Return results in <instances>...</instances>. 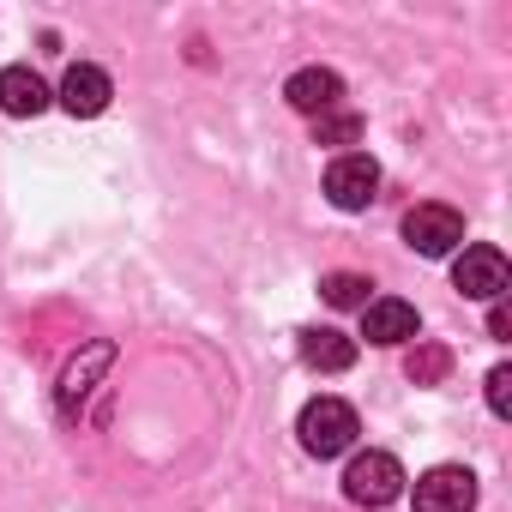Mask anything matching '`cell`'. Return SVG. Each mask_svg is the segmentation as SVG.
<instances>
[{
    "mask_svg": "<svg viewBox=\"0 0 512 512\" xmlns=\"http://www.w3.org/2000/svg\"><path fill=\"white\" fill-rule=\"evenodd\" d=\"M356 139H362V115H350V109H332L314 121V145H356Z\"/></svg>",
    "mask_w": 512,
    "mask_h": 512,
    "instance_id": "14",
    "label": "cell"
},
{
    "mask_svg": "<svg viewBox=\"0 0 512 512\" xmlns=\"http://www.w3.org/2000/svg\"><path fill=\"white\" fill-rule=\"evenodd\" d=\"M488 410H494V416H512V368H506V362L488 374Z\"/></svg>",
    "mask_w": 512,
    "mask_h": 512,
    "instance_id": "15",
    "label": "cell"
},
{
    "mask_svg": "<svg viewBox=\"0 0 512 512\" xmlns=\"http://www.w3.org/2000/svg\"><path fill=\"white\" fill-rule=\"evenodd\" d=\"M374 193H380V163H374L368 151L332 157V169H326V199H332L338 211H368Z\"/></svg>",
    "mask_w": 512,
    "mask_h": 512,
    "instance_id": "3",
    "label": "cell"
},
{
    "mask_svg": "<svg viewBox=\"0 0 512 512\" xmlns=\"http://www.w3.org/2000/svg\"><path fill=\"white\" fill-rule=\"evenodd\" d=\"M488 338H500V344L512 338V308H506V296H500V302L488 308Z\"/></svg>",
    "mask_w": 512,
    "mask_h": 512,
    "instance_id": "16",
    "label": "cell"
},
{
    "mask_svg": "<svg viewBox=\"0 0 512 512\" xmlns=\"http://www.w3.org/2000/svg\"><path fill=\"white\" fill-rule=\"evenodd\" d=\"M296 434H302V446H308L314 458H338V452H350V446H356L362 422H356V410H350L344 398H314V404L302 410Z\"/></svg>",
    "mask_w": 512,
    "mask_h": 512,
    "instance_id": "1",
    "label": "cell"
},
{
    "mask_svg": "<svg viewBox=\"0 0 512 512\" xmlns=\"http://www.w3.org/2000/svg\"><path fill=\"white\" fill-rule=\"evenodd\" d=\"M404 464L392 458V452H356L350 458V470H344V494L356 500V506H392L398 494H404Z\"/></svg>",
    "mask_w": 512,
    "mask_h": 512,
    "instance_id": "2",
    "label": "cell"
},
{
    "mask_svg": "<svg viewBox=\"0 0 512 512\" xmlns=\"http://www.w3.org/2000/svg\"><path fill=\"white\" fill-rule=\"evenodd\" d=\"M302 362L320 368V374H344V368L356 362V338H344V332H332V326H308V332H302Z\"/></svg>",
    "mask_w": 512,
    "mask_h": 512,
    "instance_id": "10",
    "label": "cell"
},
{
    "mask_svg": "<svg viewBox=\"0 0 512 512\" xmlns=\"http://www.w3.org/2000/svg\"><path fill=\"white\" fill-rule=\"evenodd\" d=\"M404 374H410L416 386H440V380L452 374V350H446V344H416L410 362H404Z\"/></svg>",
    "mask_w": 512,
    "mask_h": 512,
    "instance_id": "12",
    "label": "cell"
},
{
    "mask_svg": "<svg viewBox=\"0 0 512 512\" xmlns=\"http://www.w3.org/2000/svg\"><path fill=\"white\" fill-rule=\"evenodd\" d=\"M476 506V476L458 464H440L416 476V512H470Z\"/></svg>",
    "mask_w": 512,
    "mask_h": 512,
    "instance_id": "6",
    "label": "cell"
},
{
    "mask_svg": "<svg viewBox=\"0 0 512 512\" xmlns=\"http://www.w3.org/2000/svg\"><path fill=\"white\" fill-rule=\"evenodd\" d=\"M404 241L422 253V260H446L452 247H464V217L452 205H416L404 217Z\"/></svg>",
    "mask_w": 512,
    "mask_h": 512,
    "instance_id": "4",
    "label": "cell"
},
{
    "mask_svg": "<svg viewBox=\"0 0 512 512\" xmlns=\"http://www.w3.org/2000/svg\"><path fill=\"white\" fill-rule=\"evenodd\" d=\"M362 338L368 344H410L416 338V308L398 302V296H380L362 308Z\"/></svg>",
    "mask_w": 512,
    "mask_h": 512,
    "instance_id": "9",
    "label": "cell"
},
{
    "mask_svg": "<svg viewBox=\"0 0 512 512\" xmlns=\"http://www.w3.org/2000/svg\"><path fill=\"white\" fill-rule=\"evenodd\" d=\"M374 284L362 278V272H332V278H320V296L332 302V308H368L374 296H368Z\"/></svg>",
    "mask_w": 512,
    "mask_h": 512,
    "instance_id": "13",
    "label": "cell"
},
{
    "mask_svg": "<svg viewBox=\"0 0 512 512\" xmlns=\"http://www.w3.org/2000/svg\"><path fill=\"white\" fill-rule=\"evenodd\" d=\"M109 97H115V85H109V73H103V67H91V61L67 67V79H61V109H67V115L91 121V115H103V109H109Z\"/></svg>",
    "mask_w": 512,
    "mask_h": 512,
    "instance_id": "8",
    "label": "cell"
},
{
    "mask_svg": "<svg viewBox=\"0 0 512 512\" xmlns=\"http://www.w3.org/2000/svg\"><path fill=\"white\" fill-rule=\"evenodd\" d=\"M55 97H49V85L31 73V67H7L0 73V109L7 115H43Z\"/></svg>",
    "mask_w": 512,
    "mask_h": 512,
    "instance_id": "11",
    "label": "cell"
},
{
    "mask_svg": "<svg viewBox=\"0 0 512 512\" xmlns=\"http://www.w3.org/2000/svg\"><path fill=\"white\" fill-rule=\"evenodd\" d=\"M284 97H290V109H302V115L320 121V115L344 109V79H338L332 67H302V73H290Z\"/></svg>",
    "mask_w": 512,
    "mask_h": 512,
    "instance_id": "7",
    "label": "cell"
},
{
    "mask_svg": "<svg viewBox=\"0 0 512 512\" xmlns=\"http://www.w3.org/2000/svg\"><path fill=\"white\" fill-rule=\"evenodd\" d=\"M452 284H458V296H470V302H500L506 284H512L506 253H500V247H464L458 266H452Z\"/></svg>",
    "mask_w": 512,
    "mask_h": 512,
    "instance_id": "5",
    "label": "cell"
}]
</instances>
